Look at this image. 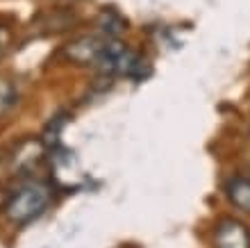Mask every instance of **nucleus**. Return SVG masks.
Segmentation results:
<instances>
[{"instance_id":"1","label":"nucleus","mask_w":250,"mask_h":248,"mask_svg":"<svg viewBox=\"0 0 250 248\" xmlns=\"http://www.w3.org/2000/svg\"><path fill=\"white\" fill-rule=\"evenodd\" d=\"M50 201H53L50 187L41 182H32L21 187L16 194L9 196V201L2 207V214L14 225H27V223H32L34 219H39L46 212Z\"/></svg>"},{"instance_id":"2","label":"nucleus","mask_w":250,"mask_h":248,"mask_svg":"<svg viewBox=\"0 0 250 248\" xmlns=\"http://www.w3.org/2000/svg\"><path fill=\"white\" fill-rule=\"evenodd\" d=\"M107 37L103 34H84V37H78L73 39L71 44L64 46V57L71 62V64L78 66H96L98 64V57L103 48H105Z\"/></svg>"},{"instance_id":"3","label":"nucleus","mask_w":250,"mask_h":248,"mask_svg":"<svg viewBox=\"0 0 250 248\" xmlns=\"http://www.w3.org/2000/svg\"><path fill=\"white\" fill-rule=\"evenodd\" d=\"M216 248H250V232L237 219H223L214 232Z\"/></svg>"},{"instance_id":"4","label":"nucleus","mask_w":250,"mask_h":248,"mask_svg":"<svg viewBox=\"0 0 250 248\" xmlns=\"http://www.w3.org/2000/svg\"><path fill=\"white\" fill-rule=\"evenodd\" d=\"M228 198L232 201V205L239 209H244V212H250V180L246 178H232L228 187Z\"/></svg>"},{"instance_id":"5","label":"nucleus","mask_w":250,"mask_h":248,"mask_svg":"<svg viewBox=\"0 0 250 248\" xmlns=\"http://www.w3.org/2000/svg\"><path fill=\"white\" fill-rule=\"evenodd\" d=\"M75 14H71V12H50V14H46V16H41V27H46L43 32L46 34H57V32H64V30H68V27L75 23Z\"/></svg>"},{"instance_id":"6","label":"nucleus","mask_w":250,"mask_h":248,"mask_svg":"<svg viewBox=\"0 0 250 248\" xmlns=\"http://www.w3.org/2000/svg\"><path fill=\"white\" fill-rule=\"evenodd\" d=\"M19 103V89L12 80H0V116L12 112Z\"/></svg>"},{"instance_id":"7","label":"nucleus","mask_w":250,"mask_h":248,"mask_svg":"<svg viewBox=\"0 0 250 248\" xmlns=\"http://www.w3.org/2000/svg\"><path fill=\"white\" fill-rule=\"evenodd\" d=\"M100 30H103L105 37H119V34L125 30V21L121 19L116 12L105 9V12L100 14Z\"/></svg>"},{"instance_id":"8","label":"nucleus","mask_w":250,"mask_h":248,"mask_svg":"<svg viewBox=\"0 0 250 248\" xmlns=\"http://www.w3.org/2000/svg\"><path fill=\"white\" fill-rule=\"evenodd\" d=\"M12 46H14V32L7 25L0 23V59L12 50Z\"/></svg>"}]
</instances>
